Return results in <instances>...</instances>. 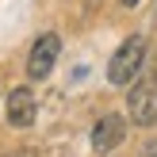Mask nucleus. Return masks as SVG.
<instances>
[{
  "instance_id": "obj_1",
  "label": "nucleus",
  "mask_w": 157,
  "mask_h": 157,
  "mask_svg": "<svg viewBox=\"0 0 157 157\" xmlns=\"http://www.w3.org/2000/svg\"><path fill=\"white\" fill-rule=\"evenodd\" d=\"M146 61V38L142 35H130L127 42L115 50V58L107 61V81L119 84V88H127V84L138 81V69H142Z\"/></svg>"
},
{
  "instance_id": "obj_2",
  "label": "nucleus",
  "mask_w": 157,
  "mask_h": 157,
  "mask_svg": "<svg viewBox=\"0 0 157 157\" xmlns=\"http://www.w3.org/2000/svg\"><path fill=\"white\" fill-rule=\"evenodd\" d=\"M127 111L134 127H153L157 123V73L138 77V84L127 92Z\"/></svg>"
},
{
  "instance_id": "obj_3",
  "label": "nucleus",
  "mask_w": 157,
  "mask_h": 157,
  "mask_svg": "<svg viewBox=\"0 0 157 157\" xmlns=\"http://www.w3.org/2000/svg\"><path fill=\"white\" fill-rule=\"evenodd\" d=\"M58 50H61V38L58 35H42L35 46H31V58H27V77L31 81H46L58 61Z\"/></svg>"
},
{
  "instance_id": "obj_4",
  "label": "nucleus",
  "mask_w": 157,
  "mask_h": 157,
  "mask_svg": "<svg viewBox=\"0 0 157 157\" xmlns=\"http://www.w3.org/2000/svg\"><path fill=\"white\" fill-rule=\"evenodd\" d=\"M123 134H127V123H123V115H115V111H107L104 119L92 127V150L96 153H107V150H115V146L123 142Z\"/></svg>"
},
{
  "instance_id": "obj_5",
  "label": "nucleus",
  "mask_w": 157,
  "mask_h": 157,
  "mask_svg": "<svg viewBox=\"0 0 157 157\" xmlns=\"http://www.w3.org/2000/svg\"><path fill=\"white\" fill-rule=\"evenodd\" d=\"M35 92L31 88H15V92H8V123L12 127H31L35 123Z\"/></svg>"
},
{
  "instance_id": "obj_6",
  "label": "nucleus",
  "mask_w": 157,
  "mask_h": 157,
  "mask_svg": "<svg viewBox=\"0 0 157 157\" xmlns=\"http://www.w3.org/2000/svg\"><path fill=\"white\" fill-rule=\"evenodd\" d=\"M146 157H157V142H153V146H150V150H146Z\"/></svg>"
},
{
  "instance_id": "obj_7",
  "label": "nucleus",
  "mask_w": 157,
  "mask_h": 157,
  "mask_svg": "<svg viewBox=\"0 0 157 157\" xmlns=\"http://www.w3.org/2000/svg\"><path fill=\"white\" fill-rule=\"evenodd\" d=\"M119 4H123V8H134V4H138V0H119Z\"/></svg>"
}]
</instances>
